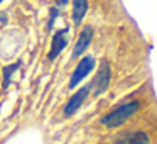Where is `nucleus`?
I'll return each instance as SVG.
<instances>
[{
    "label": "nucleus",
    "instance_id": "obj_1",
    "mask_svg": "<svg viewBox=\"0 0 157 144\" xmlns=\"http://www.w3.org/2000/svg\"><path fill=\"white\" fill-rule=\"evenodd\" d=\"M140 107H142L140 100H137V98L135 100H127V102L113 107L108 114H105V115L100 119V122H101V126L108 127V129L120 127L125 122H128V120L140 110Z\"/></svg>",
    "mask_w": 157,
    "mask_h": 144
},
{
    "label": "nucleus",
    "instance_id": "obj_2",
    "mask_svg": "<svg viewBox=\"0 0 157 144\" xmlns=\"http://www.w3.org/2000/svg\"><path fill=\"white\" fill-rule=\"evenodd\" d=\"M110 82H112V68H110V63L106 61V59H103V61L100 63V68H98V71H96L93 82L90 83V90L93 92L95 97H100L108 90Z\"/></svg>",
    "mask_w": 157,
    "mask_h": 144
},
{
    "label": "nucleus",
    "instance_id": "obj_3",
    "mask_svg": "<svg viewBox=\"0 0 157 144\" xmlns=\"http://www.w3.org/2000/svg\"><path fill=\"white\" fill-rule=\"evenodd\" d=\"M95 65H96V59L93 58V56H90V54L83 56V58L79 59V63L76 65L71 78H69V88L73 90L75 86H78L79 83H81L83 80H85L86 76L95 70Z\"/></svg>",
    "mask_w": 157,
    "mask_h": 144
},
{
    "label": "nucleus",
    "instance_id": "obj_4",
    "mask_svg": "<svg viewBox=\"0 0 157 144\" xmlns=\"http://www.w3.org/2000/svg\"><path fill=\"white\" fill-rule=\"evenodd\" d=\"M90 92H91V90H90V85H85V86H81L76 93H73V97L66 102L64 110H63V112H64V117L75 115V114L81 109V105L85 103V100L88 98Z\"/></svg>",
    "mask_w": 157,
    "mask_h": 144
},
{
    "label": "nucleus",
    "instance_id": "obj_5",
    "mask_svg": "<svg viewBox=\"0 0 157 144\" xmlns=\"http://www.w3.org/2000/svg\"><path fill=\"white\" fill-rule=\"evenodd\" d=\"M93 34H95V31H93L91 26H86V27L81 29V32L78 36V41H76L75 48H73L71 58H79L81 54H85L86 49L90 48V44L93 41Z\"/></svg>",
    "mask_w": 157,
    "mask_h": 144
},
{
    "label": "nucleus",
    "instance_id": "obj_6",
    "mask_svg": "<svg viewBox=\"0 0 157 144\" xmlns=\"http://www.w3.org/2000/svg\"><path fill=\"white\" fill-rule=\"evenodd\" d=\"M66 46H68V29H59V31L52 36L51 49H49V53H48L49 61H54V59L66 49Z\"/></svg>",
    "mask_w": 157,
    "mask_h": 144
},
{
    "label": "nucleus",
    "instance_id": "obj_7",
    "mask_svg": "<svg viewBox=\"0 0 157 144\" xmlns=\"http://www.w3.org/2000/svg\"><path fill=\"white\" fill-rule=\"evenodd\" d=\"M113 144H150V137L144 130H128L117 137Z\"/></svg>",
    "mask_w": 157,
    "mask_h": 144
},
{
    "label": "nucleus",
    "instance_id": "obj_8",
    "mask_svg": "<svg viewBox=\"0 0 157 144\" xmlns=\"http://www.w3.org/2000/svg\"><path fill=\"white\" fill-rule=\"evenodd\" d=\"M86 12H88V0H73V24H81Z\"/></svg>",
    "mask_w": 157,
    "mask_h": 144
},
{
    "label": "nucleus",
    "instance_id": "obj_9",
    "mask_svg": "<svg viewBox=\"0 0 157 144\" xmlns=\"http://www.w3.org/2000/svg\"><path fill=\"white\" fill-rule=\"evenodd\" d=\"M15 70H19L17 63H15V65H10V66H5V68H4V83H2V86H4V88H7V86L10 85L12 75L15 73Z\"/></svg>",
    "mask_w": 157,
    "mask_h": 144
},
{
    "label": "nucleus",
    "instance_id": "obj_10",
    "mask_svg": "<svg viewBox=\"0 0 157 144\" xmlns=\"http://www.w3.org/2000/svg\"><path fill=\"white\" fill-rule=\"evenodd\" d=\"M49 24H48V29H52V26H54V21L59 17V7H52L51 10H49Z\"/></svg>",
    "mask_w": 157,
    "mask_h": 144
},
{
    "label": "nucleus",
    "instance_id": "obj_11",
    "mask_svg": "<svg viewBox=\"0 0 157 144\" xmlns=\"http://www.w3.org/2000/svg\"><path fill=\"white\" fill-rule=\"evenodd\" d=\"M56 4H58V7H63V5L68 4V0H56Z\"/></svg>",
    "mask_w": 157,
    "mask_h": 144
},
{
    "label": "nucleus",
    "instance_id": "obj_12",
    "mask_svg": "<svg viewBox=\"0 0 157 144\" xmlns=\"http://www.w3.org/2000/svg\"><path fill=\"white\" fill-rule=\"evenodd\" d=\"M2 2H4V0H0V4H2Z\"/></svg>",
    "mask_w": 157,
    "mask_h": 144
}]
</instances>
